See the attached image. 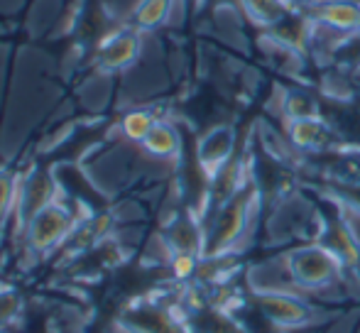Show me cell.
I'll return each instance as SVG.
<instances>
[{"instance_id":"obj_1","label":"cell","mask_w":360,"mask_h":333,"mask_svg":"<svg viewBox=\"0 0 360 333\" xmlns=\"http://www.w3.org/2000/svg\"><path fill=\"white\" fill-rule=\"evenodd\" d=\"M287 267L297 292L307 296L309 292L331 289L333 285H338V277L346 265L328 245L309 243L287 252Z\"/></svg>"},{"instance_id":"obj_7","label":"cell","mask_w":360,"mask_h":333,"mask_svg":"<svg viewBox=\"0 0 360 333\" xmlns=\"http://www.w3.org/2000/svg\"><path fill=\"white\" fill-rule=\"evenodd\" d=\"M314 18L333 30L360 27V8L346 0H321L314 10Z\"/></svg>"},{"instance_id":"obj_12","label":"cell","mask_w":360,"mask_h":333,"mask_svg":"<svg viewBox=\"0 0 360 333\" xmlns=\"http://www.w3.org/2000/svg\"><path fill=\"white\" fill-rule=\"evenodd\" d=\"M155 123L157 120L152 118L150 113H145V110H133V113H128L123 118V133H125V138L143 143L147 138V133L155 128Z\"/></svg>"},{"instance_id":"obj_4","label":"cell","mask_w":360,"mask_h":333,"mask_svg":"<svg viewBox=\"0 0 360 333\" xmlns=\"http://www.w3.org/2000/svg\"><path fill=\"white\" fill-rule=\"evenodd\" d=\"M233 143H236V135L231 128H216L201 140L199 145V162L206 169L209 176H216L223 166L228 164V157L233 152Z\"/></svg>"},{"instance_id":"obj_3","label":"cell","mask_w":360,"mask_h":333,"mask_svg":"<svg viewBox=\"0 0 360 333\" xmlns=\"http://www.w3.org/2000/svg\"><path fill=\"white\" fill-rule=\"evenodd\" d=\"M257 304H260L262 314L272 321V324L282 326V329H307L314 321V306L302 294H287V292H272V294H257Z\"/></svg>"},{"instance_id":"obj_2","label":"cell","mask_w":360,"mask_h":333,"mask_svg":"<svg viewBox=\"0 0 360 333\" xmlns=\"http://www.w3.org/2000/svg\"><path fill=\"white\" fill-rule=\"evenodd\" d=\"M250 201L252 196L248 191H238L233 199H228L221 206L214 228H211L206 250L214 252V255H221V252L233 248L240 240V235L248 228V221H250Z\"/></svg>"},{"instance_id":"obj_15","label":"cell","mask_w":360,"mask_h":333,"mask_svg":"<svg viewBox=\"0 0 360 333\" xmlns=\"http://www.w3.org/2000/svg\"><path fill=\"white\" fill-rule=\"evenodd\" d=\"M294 3H302V5H319L321 0H294Z\"/></svg>"},{"instance_id":"obj_5","label":"cell","mask_w":360,"mask_h":333,"mask_svg":"<svg viewBox=\"0 0 360 333\" xmlns=\"http://www.w3.org/2000/svg\"><path fill=\"white\" fill-rule=\"evenodd\" d=\"M140 54V37L135 32H115L110 39L101 44L98 62L108 72L125 69L138 59Z\"/></svg>"},{"instance_id":"obj_8","label":"cell","mask_w":360,"mask_h":333,"mask_svg":"<svg viewBox=\"0 0 360 333\" xmlns=\"http://www.w3.org/2000/svg\"><path fill=\"white\" fill-rule=\"evenodd\" d=\"M143 145L152 157L167 159L179 152V135H176V130L172 128V125L157 120L155 128H152L150 133H147V138L143 140Z\"/></svg>"},{"instance_id":"obj_9","label":"cell","mask_w":360,"mask_h":333,"mask_svg":"<svg viewBox=\"0 0 360 333\" xmlns=\"http://www.w3.org/2000/svg\"><path fill=\"white\" fill-rule=\"evenodd\" d=\"M245 10L250 13L252 20L260 25H275L285 18V3L282 0H243Z\"/></svg>"},{"instance_id":"obj_13","label":"cell","mask_w":360,"mask_h":333,"mask_svg":"<svg viewBox=\"0 0 360 333\" xmlns=\"http://www.w3.org/2000/svg\"><path fill=\"white\" fill-rule=\"evenodd\" d=\"M285 113L289 120H309V118H316L319 110H316V103H314L309 96L289 93L285 100Z\"/></svg>"},{"instance_id":"obj_6","label":"cell","mask_w":360,"mask_h":333,"mask_svg":"<svg viewBox=\"0 0 360 333\" xmlns=\"http://www.w3.org/2000/svg\"><path fill=\"white\" fill-rule=\"evenodd\" d=\"M69 228V216L59 206L47 204L32 216V245L37 248H49L54 240H59Z\"/></svg>"},{"instance_id":"obj_11","label":"cell","mask_w":360,"mask_h":333,"mask_svg":"<svg viewBox=\"0 0 360 333\" xmlns=\"http://www.w3.org/2000/svg\"><path fill=\"white\" fill-rule=\"evenodd\" d=\"M292 140L299 148H316L323 140V125L319 123V118L292 120Z\"/></svg>"},{"instance_id":"obj_10","label":"cell","mask_w":360,"mask_h":333,"mask_svg":"<svg viewBox=\"0 0 360 333\" xmlns=\"http://www.w3.org/2000/svg\"><path fill=\"white\" fill-rule=\"evenodd\" d=\"M172 8V0H143L135 10V20H138V27L152 30L167 18Z\"/></svg>"},{"instance_id":"obj_14","label":"cell","mask_w":360,"mask_h":333,"mask_svg":"<svg viewBox=\"0 0 360 333\" xmlns=\"http://www.w3.org/2000/svg\"><path fill=\"white\" fill-rule=\"evenodd\" d=\"M172 267H174V275L179 277V280H184V277H189L191 272L196 270V257L191 255V252H176Z\"/></svg>"}]
</instances>
